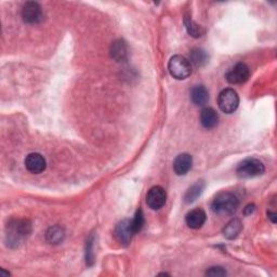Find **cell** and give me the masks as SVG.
I'll use <instances>...</instances> for the list:
<instances>
[{"mask_svg": "<svg viewBox=\"0 0 277 277\" xmlns=\"http://www.w3.org/2000/svg\"><path fill=\"white\" fill-rule=\"evenodd\" d=\"M267 215H268V218H270V219L272 220L273 223L276 222V213H273V212H271V211H268V212H267Z\"/></svg>", "mask_w": 277, "mask_h": 277, "instance_id": "25", "label": "cell"}, {"mask_svg": "<svg viewBox=\"0 0 277 277\" xmlns=\"http://www.w3.org/2000/svg\"><path fill=\"white\" fill-rule=\"evenodd\" d=\"M204 189H205V182L197 181L187 191L186 195H184V202H186L187 204L194 203L196 199L202 195Z\"/></svg>", "mask_w": 277, "mask_h": 277, "instance_id": "16", "label": "cell"}, {"mask_svg": "<svg viewBox=\"0 0 277 277\" xmlns=\"http://www.w3.org/2000/svg\"><path fill=\"white\" fill-rule=\"evenodd\" d=\"M191 100L197 106L205 105L208 102V100H209V94H208L206 87L203 86V84H197V86L192 88Z\"/></svg>", "mask_w": 277, "mask_h": 277, "instance_id": "13", "label": "cell"}, {"mask_svg": "<svg viewBox=\"0 0 277 277\" xmlns=\"http://www.w3.org/2000/svg\"><path fill=\"white\" fill-rule=\"evenodd\" d=\"M207 276H212V277H221V276H225L226 275V271L224 268L221 266H211L209 267V270L206 272Z\"/></svg>", "mask_w": 277, "mask_h": 277, "instance_id": "23", "label": "cell"}, {"mask_svg": "<svg viewBox=\"0 0 277 277\" xmlns=\"http://www.w3.org/2000/svg\"><path fill=\"white\" fill-rule=\"evenodd\" d=\"M192 165H193V158L190 154L183 153L174 159L173 170L178 175H184L191 170Z\"/></svg>", "mask_w": 277, "mask_h": 277, "instance_id": "12", "label": "cell"}, {"mask_svg": "<svg viewBox=\"0 0 277 277\" xmlns=\"http://www.w3.org/2000/svg\"><path fill=\"white\" fill-rule=\"evenodd\" d=\"M238 206H240V201L236 195L229 192H222L213 199L211 209L215 214L224 217V215L233 214L237 210Z\"/></svg>", "mask_w": 277, "mask_h": 277, "instance_id": "1", "label": "cell"}, {"mask_svg": "<svg viewBox=\"0 0 277 277\" xmlns=\"http://www.w3.org/2000/svg\"><path fill=\"white\" fill-rule=\"evenodd\" d=\"M219 116L212 107H205L201 113V122L204 128L213 129L218 125Z\"/></svg>", "mask_w": 277, "mask_h": 277, "instance_id": "14", "label": "cell"}, {"mask_svg": "<svg viewBox=\"0 0 277 277\" xmlns=\"http://www.w3.org/2000/svg\"><path fill=\"white\" fill-rule=\"evenodd\" d=\"M218 105L219 109L225 114H232L240 105V97L234 89H224L220 92L218 97Z\"/></svg>", "mask_w": 277, "mask_h": 277, "instance_id": "5", "label": "cell"}, {"mask_svg": "<svg viewBox=\"0 0 277 277\" xmlns=\"http://www.w3.org/2000/svg\"><path fill=\"white\" fill-rule=\"evenodd\" d=\"M131 223H132V228H133L134 234L141 232L144 224H145V218H144V213H143L142 209L136 210V212L134 214V218L131 220Z\"/></svg>", "mask_w": 277, "mask_h": 277, "instance_id": "21", "label": "cell"}, {"mask_svg": "<svg viewBox=\"0 0 277 277\" xmlns=\"http://www.w3.org/2000/svg\"><path fill=\"white\" fill-rule=\"evenodd\" d=\"M134 235L131 220H122L119 222L116 228H115V237L116 240L124 246H127L131 242Z\"/></svg>", "mask_w": 277, "mask_h": 277, "instance_id": "9", "label": "cell"}, {"mask_svg": "<svg viewBox=\"0 0 277 277\" xmlns=\"http://www.w3.org/2000/svg\"><path fill=\"white\" fill-rule=\"evenodd\" d=\"M94 237H90L89 240L87 241V245H86V262L88 263V265H92L94 264Z\"/></svg>", "mask_w": 277, "mask_h": 277, "instance_id": "22", "label": "cell"}, {"mask_svg": "<svg viewBox=\"0 0 277 277\" xmlns=\"http://www.w3.org/2000/svg\"><path fill=\"white\" fill-rule=\"evenodd\" d=\"M32 232V225L27 220H13L7 226V242L10 246H19Z\"/></svg>", "mask_w": 277, "mask_h": 277, "instance_id": "2", "label": "cell"}, {"mask_svg": "<svg viewBox=\"0 0 277 277\" xmlns=\"http://www.w3.org/2000/svg\"><path fill=\"white\" fill-rule=\"evenodd\" d=\"M253 211H255V205H248V206H246V208L244 209V213H245L246 215L251 214Z\"/></svg>", "mask_w": 277, "mask_h": 277, "instance_id": "24", "label": "cell"}, {"mask_svg": "<svg viewBox=\"0 0 277 277\" xmlns=\"http://www.w3.org/2000/svg\"><path fill=\"white\" fill-rule=\"evenodd\" d=\"M22 19L27 24H38L43 19L41 7L38 3L28 2L22 8Z\"/></svg>", "mask_w": 277, "mask_h": 277, "instance_id": "6", "label": "cell"}, {"mask_svg": "<svg viewBox=\"0 0 277 277\" xmlns=\"http://www.w3.org/2000/svg\"><path fill=\"white\" fill-rule=\"evenodd\" d=\"M206 220H207V214L202 208H196V209L191 210L186 217L187 225L190 228H193V229L201 228L205 224Z\"/></svg>", "mask_w": 277, "mask_h": 277, "instance_id": "11", "label": "cell"}, {"mask_svg": "<svg viewBox=\"0 0 277 277\" xmlns=\"http://www.w3.org/2000/svg\"><path fill=\"white\" fill-rule=\"evenodd\" d=\"M184 24H186L188 33L192 37L199 38L205 34V29L201 25L196 24V23L189 17H186V19H184Z\"/></svg>", "mask_w": 277, "mask_h": 277, "instance_id": "20", "label": "cell"}, {"mask_svg": "<svg viewBox=\"0 0 277 277\" xmlns=\"http://www.w3.org/2000/svg\"><path fill=\"white\" fill-rule=\"evenodd\" d=\"M190 63L197 67H201L208 62V55L206 51L199 48H195L190 52Z\"/></svg>", "mask_w": 277, "mask_h": 277, "instance_id": "18", "label": "cell"}, {"mask_svg": "<svg viewBox=\"0 0 277 277\" xmlns=\"http://www.w3.org/2000/svg\"><path fill=\"white\" fill-rule=\"evenodd\" d=\"M250 76V69L243 62L237 63L234 67H232L226 73L225 78L226 80L232 84H241L248 80Z\"/></svg>", "mask_w": 277, "mask_h": 277, "instance_id": "7", "label": "cell"}, {"mask_svg": "<svg viewBox=\"0 0 277 277\" xmlns=\"http://www.w3.org/2000/svg\"><path fill=\"white\" fill-rule=\"evenodd\" d=\"M64 237H65L64 229L58 225L50 227L47 230V233H45V238H47V241L53 245H58L60 243H62Z\"/></svg>", "mask_w": 277, "mask_h": 277, "instance_id": "17", "label": "cell"}, {"mask_svg": "<svg viewBox=\"0 0 277 277\" xmlns=\"http://www.w3.org/2000/svg\"><path fill=\"white\" fill-rule=\"evenodd\" d=\"M167 194L161 187H153L146 195V204L152 210H159L166 204Z\"/></svg>", "mask_w": 277, "mask_h": 277, "instance_id": "8", "label": "cell"}, {"mask_svg": "<svg viewBox=\"0 0 277 277\" xmlns=\"http://www.w3.org/2000/svg\"><path fill=\"white\" fill-rule=\"evenodd\" d=\"M264 171L265 167L262 164V161H260L257 158H247L243 160L236 169V173L238 176L244 179L255 178V176L263 174Z\"/></svg>", "mask_w": 277, "mask_h": 277, "instance_id": "4", "label": "cell"}, {"mask_svg": "<svg viewBox=\"0 0 277 277\" xmlns=\"http://www.w3.org/2000/svg\"><path fill=\"white\" fill-rule=\"evenodd\" d=\"M242 229V222L238 219H233L227 223L224 228H223V235H224V237H226L227 240H234V238L240 235Z\"/></svg>", "mask_w": 277, "mask_h": 277, "instance_id": "15", "label": "cell"}, {"mask_svg": "<svg viewBox=\"0 0 277 277\" xmlns=\"http://www.w3.org/2000/svg\"><path fill=\"white\" fill-rule=\"evenodd\" d=\"M169 73L173 78L178 80L187 79L192 74V64L190 63L189 59L183 56H174L170 59L168 63Z\"/></svg>", "mask_w": 277, "mask_h": 277, "instance_id": "3", "label": "cell"}, {"mask_svg": "<svg viewBox=\"0 0 277 277\" xmlns=\"http://www.w3.org/2000/svg\"><path fill=\"white\" fill-rule=\"evenodd\" d=\"M112 58H114L117 62L125 60L127 57V45L122 40H117L112 44L111 48Z\"/></svg>", "mask_w": 277, "mask_h": 277, "instance_id": "19", "label": "cell"}, {"mask_svg": "<svg viewBox=\"0 0 277 277\" xmlns=\"http://www.w3.org/2000/svg\"><path fill=\"white\" fill-rule=\"evenodd\" d=\"M25 167L30 173L39 174L45 170L47 161L39 153H30L25 158Z\"/></svg>", "mask_w": 277, "mask_h": 277, "instance_id": "10", "label": "cell"}]
</instances>
